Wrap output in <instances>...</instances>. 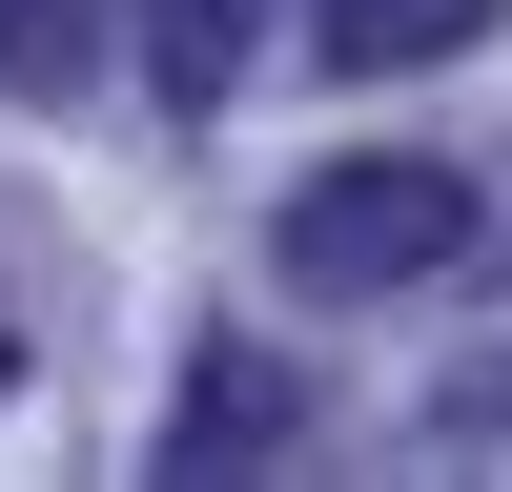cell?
Returning a JSON list of instances; mask_svg holds the SVG:
<instances>
[{
    "mask_svg": "<svg viewBox=\"0 0 512 492\" xmlns=\"http://www.w3.org/2000/svg\"><path fill=\"white\" fill-rule=\"evenodd\" d=\"M451 246H472V164H410V144H390V164H328V185H287L267 267L349 308V287H431Z\"/></svg>",
    "mask_w": 512,
    "mask_h": 492,
    "instance_id": "cell-1",
    "label": "cell"
},
{
    "mask_svg": "<svg viewBox=\"0 0 512 492\" xmlns=\"http://www.w3.org/2000/svg\"><path fill=\"white\" fill-rule=\"evenodd\" d=\"M308 431V390H287L267 349H205L185 369V431H164V472H246V451H287Z\"/></svg>",
    "mask_w": 512,
    "mask_h": 492,
    "instance_id": "cell-2",
    "label": "cell"
},
{
    "mask_svg": "<svg viewBox=\"0 0 512 492\" xmlns=\"http://www.w3.org/2000/svg\"><path fill=\"white\" fill-rule=\"evenodd\" d=\"M308 41L349 82H410V62H451V41H492V0H308Z\"/></svg>",
    "mask_w": 512,
    "mask_h": 492,
    "instance_id": "cell-3",
    "label": "cell"
},
{
    "mask_svg": "<svg viewBox=\"0 0 512 492\" xmlns=\"http://www.w3.org/2000/svg\"><path fill=\"white\" fill-rule=\"evenodd\" d=\"M246 41H267V0H144V62H164V103H226V82H246Z\"/></svg>",
    "mask_w": 512,
    "mask_h": 492,
    "instance_id": "cell-4",
    "label": "cell"
},
{
    "mask_svg": "<svg viewBox=\"0 0 512 492\" xmlns=\"http://www.w3.org/2000/svg\"><path fill=\"white\" fill-rule=\"evenodd\" d=\"M82 62H103V0H0V82L21 103H62Z\"/></svg>",
    "mask_w": 512,
    "mask_h": 492,
    "instance_id": "cell-5",
    "label": "cell"
},
{
    "mask_svg": "<svg viewBox=\"0 0 512 492\" xmlns=\"http://www.w3.org/2000/svg\"><path fill=\"white\" fill-rule=\"evenodd\" d=\"M0 390H21V349H0Z\"/></svg>",
    "mask_w": 512,
    "mask_h": 492,
    "instance_id": "cell-6",
    "label": "cell"
}]
</instances>
